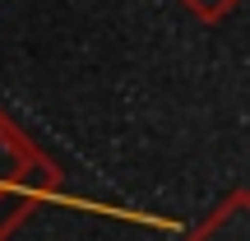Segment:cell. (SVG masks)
Listing matches in <instances>:
<instances>
[{"label": "cell", "instance_id": "cell-1", "mask_svg": "<svg viewBox=\"0 0 250 241\" xmlns=\"http://www.w3.org/2000/svg\"><path fill=\"white\" fill-rule=\"evenodd\" d=\"M56 195H61V167L0 111V241H9Z\"/></svg>", "mask_w": 250, "mask_h": 241}, {"label": "cell", "instance_id": "cell-2", "mask_svg": "<svg viewBox=\"0 0 250 241\" xmlns=\"http://www.w3.org/2000/svg\"><path fill=\"white\" fill-rule=\"evenodd\" d=\"M186 241H250V195L232 190Z\"/></svg>", "mask_w": 250, "mask_h": 241}, {"label": "cell", "instance_id": "cell-3", "mask_svg": "<svg viewBox=\"0 0 250 241\" xmlns=\"http://www.w3.org/2000/svg\"><path fill=\"white\" fill-rule=\"evenodd\" d=\"M181 5H186L195 19H204V23H218V19H227L241 0H181Z\"/></svg>", "mask_w": 250, "mask_h": 241}]
</instances>
